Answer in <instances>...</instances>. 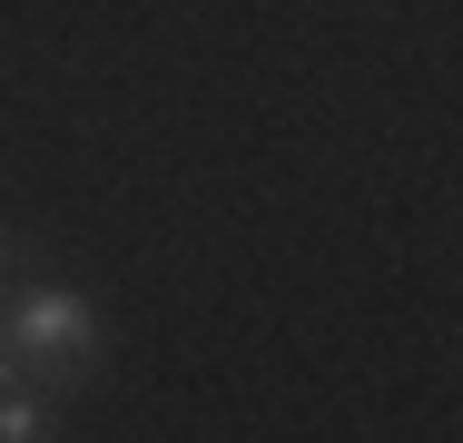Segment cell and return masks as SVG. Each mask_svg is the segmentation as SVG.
<instances>
[{"label":"cell","mask_w":463,"mask_h":443,"mask_svg":"<svg viewBox=\"0 0 463 443\" xmlns=\"http://www.w3.org/2000/svg\"><path fill=\"white\" fill-rule=\"evenodd\" d=\"M0 335L40 394H80L99 374V306L70 286H20V306H0Z\"/></svg>","instance_id":"6da1fadb"},{"label":"cell","mask_w":463,"mask_h":443,"mask_svg":"<svg viewBox=\"0 0 463 443\" xmlns=\"http://www.w3.org/2000/svg\"><path fill=\"white\" fill-rule=\"evenodd\" d=\"M50 414H60V394H40L30 374H10V384H0V443H40V434H60Z\"/></svg>","instance_id":"7a4b0ae2"},{"label":"cell","mask_w":463,"mask_h":443,"mask_svg":"<svg viewBox=\"0 0 463 443\" xmlns=\"http://www.w3.org/2000/svg\"><path fill=\"white\" fill-rule=\"evenodd\" d=\"M10 374H20V354H10V335H0V384H10Z\"/></svg>","instance_id":"3957f363"},{"label":"cell","mask_w":463,"mask_h":443,"mask_svg":"<svg viewBox=\"0 0 463 443\" xmlns=\"http://www.w3.org/2000/svg\"><path fill=\"white\" fill-rule=\"evenodd\" d=\"M0 266H10V237H0Z\"/></svg>","instance_id":"277c9868"}]
</instances>
